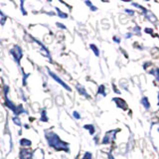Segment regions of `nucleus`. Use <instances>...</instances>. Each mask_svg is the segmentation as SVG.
Segmentation results:
<instances>
[{"label":"nucleus","mask_w":159,"mask_h":159,"mask_svg":"<svg viewBox=\"0 0 159 159\" xmlns=\"http://www.w3.org/2000/svg\"><path fill=\"white\" fill-rule=\"evenodd\" d=\"M45 136L49 143V145L56 149L58 151H65V152H70L69 144L60 139V137L57 135L56 133L53 131H47L45 133Z\"/></svg>","instance_id":"nucleus-1"},{"label":"nucleus","mask_w":159,"mask_h":159,"mask_svg":"<svg viewBox=\"0 0 159 159\" xmlns=\"http://www.w3.org/2000/svg\"><path fill=\"white\" fill-rule=\"evenodd\" d=\"M8 91H9V89L8 87L6 86L4 89V93H5V102H6V106L11 109V111H13V112L16 114V116H18V114H20L21 112H25L26 113V111H25V109L23 108V107L20 104V106L16 107V106H14V104L12 103V102L10 101V99L8 98Z\"/></svg>","instance_id":"nucleus-2"},{"label":"nucleus","mask_w":159,"mask_h":159,"mask_svg":"<svg viewBox=\"0 0 159 159\" xmlns=\"http://www.w3.org/2000/svg\"><path fill=\"white\" fill-rule=\"evenodd\" d=\"M10 54L12 55V57L15 61H16V63L19 64L20 60H21V58H22V55H23L21 48H20L18 45H16V46H14L11 50H10Z\"/></svg>","instance_id":"nucleus-3"},{"label":"nucleus","mask_w":159,"mask_h":159,"mask_svg":"<svg viewBox=\"0 0 159 159\" xmlns=\"http://www.w3.org/2000/svg\"><path fill=\"white\" fill-rule=\"evenodd\" d=\"M118 130H111L106 133L103 139H102V144H108L113 141V139L116 138V134Z\"/></svg>","instance_id":"nucleus-4"},{"label":"nucleus","mask_w":159,"mask_h":159,"mask_svg":"<svg viewBox=\"0 0 159 159\" xmlns=\"http://www.w3.org/2000/svg\"><path fill=\"white\" fill-rule=\"evenodd\" d=\"M48 73H49V75H50V76H51V77L53 78V80H55V81H56L57 83H59V84H61V86H62L63 88H65V89H66L67 91H69V92H71V91H72V89L69 88V86H68V84H67L66 83H64V82L62 81V80H61V79H60V78H59V77L57 76L56 74H54L53 72H51V71H50L49 69H48Z\"/></svg>","instance_id":"nucleus-5"},{"label":"nucleus","mask_w":159,"mask_h":159,"mask_svg":"<svg viewBox=\"0 0 159 159\" xmlns=\"http://www.w3.org/2000/svg\"><path fill=\"white\" fill-rule=\"evenodd\" d=\"M33 155V152L27 150V149H21L19 153L20 159H31Z\"/></svg>","instance_id":"nucleus-6"},{"label":"nucleus","mask_w":159,"mask_h":159,"mask_svg":"<svg viewBox=\"0 0 159 159\" xmlns=\"http://www.w3.org/2000/svg\"><path fill=\"white\" fill-rule=\"evenodd\" d=\"M33 40H34V42H35V43H37V44L39 45V46H40V51H41V52L44 54V56H46L49 60H51V57H50V53H49V51L47 50V48L45 47L41 42L37 41L36 39H33Z\"/></svg>","instance_id":"nucleus-7"},{"label":"nucleus","mask_w":159,"mask_h":159,"mask_svg":"<svg viewBox=\"0 0 159 159\" xmlns=\"http://www.w3.org/2000/svg\"><path fill=\"white\" fill-rule=\"evenodd\" d=\"M113 102H116V106H117L118 107H120V108H122V109H126V108H127L126 102H124L123 99H121V98H113Z\"/></svg>","instance_id":"nucleus-8"},{"label":"nucleus","mask_w":159,"mask_h":159,"mask_svg":"<svg viewBox=\"0 0 159 159\" xmlns=\"http://www.w3.org/2000/svg\"><path fill=\"white\" fill-rule=\"evenodd\" d=\"M145 14H146V17H147V19L149 20V21H151V22H155L156 20H157V18L154 16V14L152 13V12H150V11H148V10H145Z\"/></svg>","instance_id":"nucleus-9"},{"label":"nucleus","mask_w":159,"mask_h":159,"mask_svg":"<svg viewBox=\"0 0 159 159\" xmlns=\"http://www.w3.org/2000/svg\"><path fill=\"white\" fill-rule=\"evenodd\" d=\"M77 89L79 91V93L82 94V96L86 97V98H89V93L86 92V89H84V88H83V87L81 86V84H77Z\"/></svg>","instance_id":"nucleus-10"},{"label":"nucleus","mask_w":159,"mask_h":159,"mask_svg":"<svg viewBox=\"0 0 159 159\" xmlns=\"http://www.w3.org/2000/svg\"><path fill=\"white\" fill-rule=\"evenodd\" d=\"M41 121H43V122H47L48 121L47 111H46V109H45V108L41 111Z\"/></svg>","instance_id":"nucleus-11"},{"label":"nucleus","mask_w":159,"mask_h":159,"mask_svg":"<svg viewBox=\"0 0 159 159\" xmlns=\"http://www.w3.org/2000/svg\"><path fill=\"white\" fill-rule=\"evenodd\" d=\"M84 129H88V130L89 131V133L93 134L94 133V126L93 125V124H86V125H84Z\"/></svg>","instance_id":"nucleus-12"},{"label":"nucleus","mask_w":159,"mask_h":159,"mask_svg":"<svg viewBox=\"0 0 159 159\" xmlns=\"http://www.w3.org/2000/svg\"><path fill=\"white\" fill-rule=\"evenodd\" d=\"M20 145H22V146H30V145H31V141H30L29 139L23 138V139L20 140Z\"/></svg>","instance_id":"nucleus-13"},{"label":"nucleus","mask_w":159,"mask_h":159,"mask_svg":"<svg viewBox=\"0 0 159 159\" xmlns=\"http://www.w3.org/2000/svg\"><path fill=\"white\" fill-rule=\"evenodd\" d=\"M98 94H102V97H106V96H107V93H106V88H104L103 84H102V86H99L98 91Z\"/></svg>","instance_id":"nucleus-14"},{"label":"nucleus","mask_w":159,"mask_h":159,"mask_svg":"<svg viewBox=\"0 0 159 159\" xmlns=\"http://www.w3.org/2000/svg\"><path fill=\"white\" fill-rule=\"evenodd\" d=\"M89 48H91V49L93 50V52L94 53V55H96L97 57L99 56V51H98V47L96 46V45L91 44V45H89Z\"/></svg>","instance_id":"nucleus-15"},{"label":"nucleus","mask_w":159,"mask_h":159,"mask_svg":"<svg viewBox=\"0 0 159 159\" xmlns=\"http://www.w3.org/2000/svg\"><path fill=\"white\" fill-rule=\"evenodd\" d=\"M141 102H142V104H143L144 107H145V108H149V107H150V104H149L148 98H147L146 97H144V98L141 99Z\"/></svg>","instance_id":"nucleus-16"},{"label":"nucleus","mask_w":159,"mask_h":159,"mask_svg":"<svg viewBox=\"0 0 159 159\" xmlns=\"http://www.w3.org/2000/svg\"><path fill=\"white\" fill-rule=\"evenodd\" d=\"M56 11H57V13H58V15H59V17H61V18H64V19H66L67 17H68V15L66 14V13H64V12H62L61 10H60L58 7H56Z\"/></svg>","instance_id":"nucleus-17"},{"label":"nucleus","mask_w":159,"mask_h":159,"mask_svg":"<svg viewBox=\"0 0 159 159\" xmlns=\"http://www.w3.org/2000/svg\"><path fill=\"white\" fill-rule=\"evenodd\" d=\"M84 4L88 5V6H89V8H91L92 11H97V10H98V8L96 6H93L91 1H84Z\"/></svg>","instance_id":"nucleus-18"},{"label":"nucleus","mask_w":159,"mask_h":159,"mask_svg":"<svg viewBox=\"0 0 159 159\" xmlns=\"http://www.w3.org/2000/svg\"><path fill=\"white\" fill-rule=\"evenodd\" d=\"M150 74H152V75H154V76L156 77V79H157V81L159 82V69L158 68H156L155 70H154V71H150L149 72Z\"/></svg>","instance_id":"nucleus-19"},{"label":"nucleus","mask_w":159,"mask_h":159,"mask_svg":"<svg viewBox=\"0 0 159 159\" xmlns=\"http://www.w3.org/2000/svg\"><path fill=\"white\" fill-rule=\"evenodd\" d=\"M92 158H93V155L91 152H86L83 157V159H92Z\"/></svg>","instance_id":"nucleus-20"},{"label":"nucleus","mask_w":159,"mask_h":159,"mask_svg":"<svg viewBox=\"0 0 159 159\" xmlns=\"http://www.w3.org/2000/svg\"><path fill=\"white\" fill-rule=\"evenodd\" d=\"M13 122H14L15 124H17V125L21 126V121H20V119H19V118H18L17 116L13 117Z\"/></svg>","instance_id":"nucleus-21"},{"label":"nucleus","mask_w":159,"mask_h":159,"mask_svg":"<svg viewBox=\"0 0 159 159\" xmlns=\"http://www.w3.org/2000/svg\"><path fill=\"white\" fill-rule=\"evenodd\" d=\"M23 5H24V1H21V3H20V8H21V11H22V14L23 15H26V11L24 10V7H23Z\"/></svg>","instance_id":"nucleus-22"},{"label":"nucleus","mask_w":159,"mask_h":159,"mask_svg":"<svg viewBox=\"0 0 159 159\" xmlns=\"http://www.w3.org/2000/svg\"><path fill=\"white\" fill-rule=\"evenodd\" d=\"M73 116H74V117L76 118V119H80V118H81V116H80V113L78 111H74L73 112Z\"/></svg>","instance_id":"nucleus-23"},{"label":"nucleus","mask_w":159,"mask_h":159,"mask_svg":"<svg viewBox=\"0 0 159 159\" xmlns=\"http://www.w3.org/2000/svg\"><path fill=\"white\" fill-rule=\"evenodd\" d=\"M57 24V26L59 27V28H62V29H67V27L66 26H64V25H62L61 23H56Z\"/></svg>","instance_id":"nucleus-24"},{"label":"nucleus","mask_w":159,"mask_h":159,"mask_svg":"<svg viewBox=\"0 0 159 159\" xmlns=\"http://www.w3.org/2000/svg\"><path fill=\"white\" fill-rule=\"evenodd\" d=\"M113 40H114V42H116V43L120 42V39H118L117 37H113Z\"/></svg>","instance_id":"nucleus-25"},{"label":"nucleus","mask_w":159,"mask_h":159,"mask_svg":"<svg viewBox=\"0 0 159 159\" xmlns=\"http://www.w3.org/2000/svg\"><path fill=\"white\" fill-rule=\"evenodd\" d=\"M125 12L126 13H128V14H130V15H133V11H131V10H125Z\"/></svg>","instance_id":"nucleus-26"},{"label":"nucleus","mask_w":159,"mask_h":159,"mask_svg":"<svg viewBox=\"0 0 159 159\" xmlns=\"http://www.w3.org/2000/svg\"><path fill=\"white\" fill-rule=\"evenodd\" d=\"M125 37H126V38H130V37H131V34H126V35H125Z\"/></svg>","instance_id":"nucleus-27"},{"label":"nucleus","mask_w":159,"mask_h":159,"mask_svg":"<svg viewBox=\"0 0 159 159\" xmlns=\"http://www.w3.org/2000/svg\"><path fill=\"white\" fill-rule=\"evenodd\" d=\"M158 104H159V93H158Z\"/></svg>","instance_id":"nucleus-28"},{"label":"nucleus","mask_w":159,"mask_h":159,"mask_svg":"<svg viewBox=\"0 0 159 159\" xmlns=\"http://www.w3.org/2000/svg\"><path fill=\"white\" fill-rule=\"evenodd\" d=\"M0 72H1V69H0Z\"/></svg>","instance_id":"nucleus-29"}]
</instances>
